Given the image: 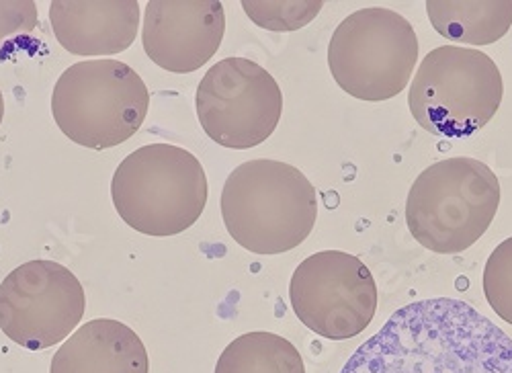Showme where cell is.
<instances>
[{"instance_id":"obj_1","label":"cell","mask_w":512,"mask_h":373,"mask_svg":"<svg viewBox=\"0 0 512 373\" xmlns=\"http://www.w3.org/2000/svg\"><path fill=\"white\" fill-rule=\"evenodd\" d=\"M340 373H512V339L455 298L400 308Z\"/></svg>"},{"instance_id":"obj_2","label":"cell","mask_w":512,"mask_h":373,"mask_svg":"<svg viewBox=\"0 0 512 373\" xmlns=\"http://www.w3.org/2000/svg\"><path fill=\"white\" fill-rule=\"evenodd\" d=\"M228 234L254 255H281L314 230L318 193L310 179L281 160L256 158L236 167L222 191Z\"/></svg>"},{"instance_id":"obj_3","label":"cell","mask_w":512,"mask_h":373,"mask_svg":"<svg viewBox=\"0 0 512 373\" xmlns=\"http://www.w3.org/2000/svg\"><path fill=\"white\" fill-rule=\"evenodd\" d=\"M207 195V175L199 158L164 142L125 156L111 181L119 218L136 232L156 238L189 230L201 218Z\"/></svg>"},{"instance_id":"obj_4","label":"cell","mask_w":512,"mask_h":373,"mask_svg":"<svg viewBox=\"0 0 512 373\" xmlns=\"http://www.w3.org/2000/svg\"><path fill=\"white\" fill-rule=\"evenodd\" d=\"M500 183L476 158L457 156L424 169L410 187L406 224L414 240L437 255H459L490 228Z\"/></svg>"},{"instance_id":"obj_5","label":"cell","mask_w":512,"mask_h":373,"mask_svg":"<svg viewBox=\"0 0 512 373\" xmlns=\"http://www.w3.org/2000/svg\"><path fill=\"white\" fill-rule=\"evenodd\" d=\"M142 76L119 60H84L62 72L52 93L60 132L78 146L109 150L130 140L148 115Z\"/></svg>"},{"instance_id":"obj_6","label":"cell","mask_w":512,"mask_h":373,"mask_svg":"<svg viewBox=\"0 0 512 373\" xmlns=\"http://www.w3.org/2000/svg\"><path fill=\"white\" fill-rule=\"evenodd\" d=\"M502 97V74L488 54L441 46L420 62L410 85L408 107L426 132L467 138L488 126Z\"/></svg>"},{"instance_id":"obj_7","label":"cell","mask_w":512,"mask_h":373,"mask_svg":"<svg viewBox=\"0 0 512 373\" xmlns=\"http://www.w3.org/2000/svg\"><path fill=\"white\" fill-rule=\"evenodd\" d=\"M418 37L400 13L383 7L355 11L332 33L328 66L347 95L379 103L398 97L414 74Z\"/></svg>"},{"instance_id":"obj_8","label":"cell","mask_w":512,"mask_h":373,"mask_svg":"<svg viewBox=\"0 0 512 373\" xmlns=\"http://www.w3.org/2000/svg\"><path fill=\"white\" fill-rule=\"evenodd\" d=\"M195 109L209 140L230 150H248L275 134L283 115V93L261 64L226 58L201 78Z\"/></svg>"},{"instance_id":"obj_9","label":"cell","mask_w":512,"mask_h":373,"mask_svg":"<svg viewBox=\"0 0 512 373\" xmlns=\"http://www.w3.org/2000/svg\"><path fill=\"white\" fill-rule=\"evenodd\" d=\"M289 302L312 333L330 341H347L359 337L373 322L377 285L359 257L322 251L293 271Z\"/></svg>"},{"instance_id":"obj_10","label":"cell","mask_w":512,"mask_h":373,"mask_svg":"<svg viewBox=\"0 0 512 373\" xmlns=\"http://www.w3.org/2000/svg\"><path fill=\"white\" fill-rule=\"evenodd\" d=\"M84 312L87 296L78 277L56 261H29L0 283V330L27 351L70 339Z\"/></svg>"},{"instance_id":"obj_11","label":"cell","mask_w":512,"mask_h":373,"mask_svg":"<svg viewBox=\"0 0 512 373\" xmlns=\"http://www.w3.org/2000/svg\"><path fill=\"white\" fill-rule=\"evenodd\" d=\"M226 33V11L213 0H156L142 19V44L162 70L191 74L220 50Z\"/></svg>"},{"instance_id":"obj_12","label":"cell","mask_w":512,"mask_h":373,"mask_svg":"<svg viewBox=\"0 0 512 373\" xmlns=\"http://www.w3.org/2000/svg\"><path fill=\"white\" fill-rule=\"evenodd\" d=\"M50 23L58 44L74 56H113L130 48L140 27L136 0L80 3L58 0L50 5Z\"/></svg>"},{"instance_id":"obj_13","label":"cell","mask_w":512,"mask_h":373,"mask_svg":"<svg viewBox=\"0 0 512 373\" xmlns=\"http://www.w3.org/2000/svg\"><path fill=\"white\" fill-rule=\"evenodd\" d=\"M150 359L142 339L111 318L76 328L56 351L50 373H148Z\"/></svg>"},{"instance_id":"obj_14","label":"cell","mask_w":512,"mask_h":373,"mask_svg":"<svg viewBox=\"0 0 512 373\" xmlns=\"http://www.w3.org/2000/svg\"><path fill=\"white\" fill-rule=\"evenodd\" d=\"M433 27L447 39L469 46H490L512 27L508 3H426Z\"/></svg>"},{"instance_id":"obj_15","label":"cell","mask_w":512,"mask_h":373,"mask_svg":"<svg viewBox=\"0 0 512 373\" xmlns=\"http://www.w3.org/2000/svg\"><path fill=\"white\" fill-rule=\"evenodd\" d=\"M213 373H306L304 359L287 339L256 330L234 339Z\"/></svg>"},{"instance_id":"obj_16","label":"cell","mask_w":512,"mask_h":373,"mask_svg":"<svg viewBox=\"0 0 512 373\" xmlns=\"http://www.w3.org/2000/svg\"><path fill=\"white\" fill-rule=\"evenodd\" d=\"M484 296L490 308L512 324V236L500 242L486 261Z\"/></svg>"},{"instance_id":"obj_17","label":"cell","mask_w":512,"mask_h":373,"mask_svg":"<svg viewBox=\"0 0 512 373\" xmlns=\"http://www.w3.org/2000/svg\"><path fill=\"white\" fill-rule=\"evenodd\" d=\"M322 7V3H242L250 21L269 31L302 29L318 17Z\"/></svg>"},{"instance_id":"obj_18","label":"cell","mask_w":512,"mask_h":373,"mask_svg":"<svg viewBox=\"0 0 512 373\" xmlns=\"http://www.w3.org/2000/svg\"><path fill=\"white\" fill-rule=\"evenodd\" d=\"M39 27V11L29 0L0 3V58H11L27 46Z\"/></svg>"},{"instance_id":"obj_19","label":"cell","mask_w":512,"mask_h":373,"mask_svg":"<svg viewBox=\"0 0 512 373\" xmlns=\"http://www.w3.org/2000/svg\"><path fill=\"white\" fill-rule=\"evenodd\" d=\"M3 119H5V97H3V91H0V126H3Z\"/></svg>"}]
</instances>
